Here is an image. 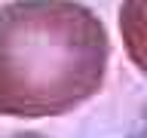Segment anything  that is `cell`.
<instances>
[{
    "label": "cell",
    "mask_w": 147,
    "mask_h": 138,
    "mask_svg": "<svg viewBox=\"0 0 147 138\" xmlns=\"http://www.w3.org/2000/svg\"><path fill=\"white\" fill-rule=\"evenodd\" d=\"M123 138H147V104L138 110V117L132 120V126L126 129V135Z\"/></svg>",
    "instance_id": "cell-1"
}]
</instances>
